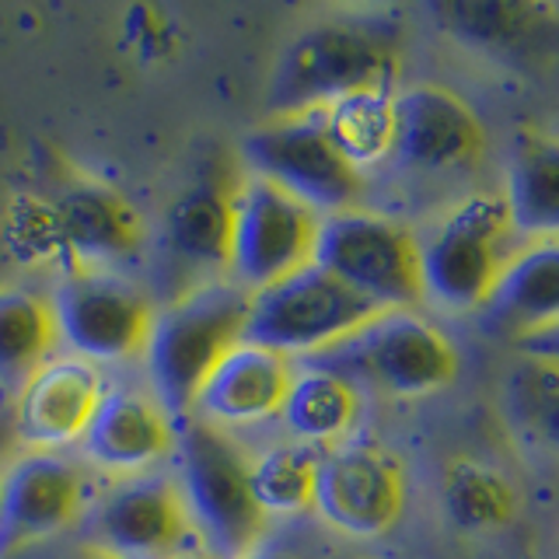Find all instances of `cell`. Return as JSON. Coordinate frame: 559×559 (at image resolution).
I'll use <instances>...</instances> for the list:
<instances>
[{"label":"cell","mask_w":559,"mask_h":559,"mask_svg":"<svg viewBox=\"0 0 559 559\" xmlns=\"http://www.w3.org/2000/svg\"><path fill=\"white\" fill-rule=\"evenodd\" d=\"M175 559H206L200 549H192V552H182V556H175Z\"/></svg>","instance_id":"d6a6232c"},{"label":"cell","mask_w":559,"mask_h":559,"mask_svg":"<svg viewBox=\"0 0 559 559\" xmlns=\"http://www.w3.org/2000/svg\"><path fill=\"white\" fill-rule=\"evenodd\" d=\"M444 32L472 46H514L528 35L549 28L556 11L549 4H514V0H454L437 4Z\"/></svg>","instance_id":"4316f807"},{"label":"cell","mask_w":559,"mask_h":559,"mask_svg":"<svg viewBox=\"0 0 559 559\" xmlns=\"http://www.w3.org/2000/svg\"><path fill=\"white\" fill-rule=\"evenodd\" d=\"M319 454L308 444L276 441L249 459L252 497L266 518H290L314 507V479H319Z\"/></svg>","instance_id":"484cf974"},{"label":"cell","mask_w":559,"mask_h":559,"mask_svg":"<svg viewBox=\"0 0 559 559\" xmlns=\"http://www.w3.org/2000/svg\"><path fill=\"white\" fill-rule=\"evenodd\" d=\"M245 314L249 290L227 276L175 294L165 308L154 311L140 360L147 371V389L175 419V427L192 416V402L217 360L245 340Z\"/></svg>","instance_id":"7a4b0ae2"},{"label":"cell","mask_w":559,"mask_h":559,"mask_svg":"<svg viewBox=\"0 0 559 559\" xmlns=\"http://www.w3.org/2000/svg\"><path fill=\"white\" fill-rule=\"evenodd\" d=\"M87 500L81 462L70 454L17 451L0 465V559L81 524Z\"/></svg>","instance_id":"4fadbf2b"},{"label":"cell","mask_w":559,"mask_h":559,"mask_svg":"<svg viewBox=\"0 0 559 559\" xmlns=\"http://www.w3.org/2000/svg\"><path fill=\"white\" fill-rule=\"evenodd\" d=\"M294 371L297 367L290 357L238 340L203 381L192 402V416L227 433L270 424V419H280Z\"/></svg>","instance_id":"e0dca14e"},{"label":"cell","mask_w":559,"mask_h":559,"mask_svg":"<svg viewBox=\"0 0 559 559\" xmlns=\"http://www.w3.org/2000/svg\"><path fill=\"white\" fill-rule=\"evenodd\" d=\"M241 157L249 175L290 192L319 217L354 210L364 192V175L332 144L322 112L266 119L245 133Z\"/></svg>","instance_id":"9c48e42d"},{"label":"cell","mask_w":559,"mask_h":559,"mask_svg":"<svg viewBox=\"0 0 559 559\" xmlns=\"http://www.w3.org/2000/svg\"><path fill=\"white\" fill-rule=\"evenodd\" d=\"M57 340L87 364H130L144 357L154 325L151 297L116 270L70 266L49 290Z\"/></svg>","instance_id":"ba28073f"},{"label":"cell","mask_w":559,"mask_h":559,"mask_svg":"<svg viewBox=\"0 0 559 559\" xmlns=\"http://www.w3.org/2000/svg\"><path fill=\"white\" fill-rule=\"evenodd\" d=\"M311 364L392 399H424L459 378V349L416 311H381Z\"/></svg>","instance_id":"277c9868"},{"label":"cell","mask_w":559,"mask_h":559,"mask_svg":"<svg viewBox=\"0 0 559 559\" xmlns=\"http://www.w3.org/2000/svg\"><path fill=\"white\" fill-rule=\"evenodd\" d=\"M395 147L392 157L416 171H459L479 162L486 130L472 105L441 84H413L392 95Z\"/></svg>","instance_id":"2e32d148"},{"label":"cell","mask_w":559,"mask_h":559,"mask_svg":"<svg viewBox=\"0 0 559 559\" xmlns=\"http://www.w3.org/2000/svg\"><path fill=\"white\" fill-rule=\"evenodd\" d=\"M245 559H301V556H294L287 549H273V546H259L255 552H249Z\"/></svg>","instance_id":"4dcf8cb0"},{"label":"cell","mask_w":559,"mask_h":559,"mask_svg":"<svg viewBox=\"0 0 559 559\" xmlns=\"http://www.w3.org/2000/svg\"><path fill=\"white\" fill-rule=\"evenodd\" d=\"M511 245L514 224L500 192L483 189L459 200L419 241L424 297L459 314L486 308L514 255Z\"/></svg>","instance_id":"5b68a950"},{"label":"cell","mask_w":559,"mask_h":559,"mask_svg":"<svg viewBox=\"0 0 559 559\" xmlns=\"http://www.w3.org/2000/svg\"><path fill=\"white\" fill-rule=\"evenodd\" d=\"M231 252V189L217 182H197L168 206L165 255L189 287L227 276Z\"/></svg>","instance_id":"d6986e66"},{"label":"cell","mask_w":559,"mask_h":559,"mask_svg":"<svg viewBox=\"0 0 559 559\" xmlns=\"http://www.w3.org/2000/svg\"><path fill=\"white\" fill-rule=\"evenodd\" d=\"M514 235L532 245L559 241V133L521 130L507 165V189L500 192Z\"/></svg>","instance_id":"ffe728a7"},{"label":"cell","mask_w":559,"mask_h":559,"mask_svg":"<svg viewBox=\"0 0 559 559\" xmlns=\"http://www.w3.org/2000/svg\"><path fill=\"white\" fill-rule=\"evenodd\" d=\"M314 266L332 273L378 311H413L424 301L416 235L371 210L354 206L322 217Z\"/></svg>","instance_id":"52a82bcc"},{"label":"cell","mask_w":559,"mask_h":559,"mask_svg":"<svg viewBox=\"0 0 559 559\" xmlns=\"http://www.w3.org/2000/svg\"><path fill=\"white\" fill-rule=\"evenodd\" d=\"M507 406L518 427L559 454V364L542 357H524L507 378Z\"/></svg>","instance_id":"83f0119b"},{"label":"cell","mask_w":559,"mask_h":559,"mask_svg":"<svg viewBox=\"0 0 559 559\" xmlns=\"http://www.w3.org/2000/svg\"><path fill=\"white\" fill-rule=\"evenodd\" d=\"M57 235L63 249L74 255V266L84 270H116L130 262L144 245V221L116 189L74 179L60 189L57 206Z\"/></svg>","instance_id":"ac0fdd59"},{"label":"cell","mask_w":559,"mask_h":559,"mask_svg":"<svg viewBox=\"0 0 559 559\" xmlns=\"http://www.w3.org/2000/svg\"><path fill=\"white\" fill-rule=\"evenodd\" d=\"M57 322L49 297L28 287H0V384H22L57 357Z\"/></svg>","instance_id":"603a6c76"},{"label":"cell","mask_w":559,"mask_h":559,"mask_svg":"<svg viewBox=\"0 0 559 559\" xmlns=\"http://www.w3.org/2000/svg\"><path fill=\"white\" fill-rule=\"evenodd\" d=\"M280 419H284L290 441L325 451L332 444L349 441L360 419V392L346 378L325 371L319 364H308L301 371H294Z\"/></svg>","instance_id":"7402d4cb"},{"label":"cell","mask_w":559,"mask_h":559,"mask_svg":"<svg viewBox=\"0 0 559 559\" xmlns=\"http://www.w3.org/2000/svg\"><path fill=\"white\" fill-rule=\"evenodd\" d=\"M325 130L340 154L360 175L389 162L395 147V105L392 92H360L322 109Z\"/></svg>","instance_id":"d4e9b609"},{"label":"cell","mask_w":559,"mask_h":559,"mask_svg":"<svg viewBox=\"0 0 559 559\" xmlns=\"http://www.w3.org/2000/svg\"><path fill=\"white\" fill-rule=\"evenodd\" d=\"M381 314L322 266H301L276 284L249 294L245 314V340L276 349L284 357H319L329 346L354 336Z\"/></svg>","instance_id":"8992f818"},{"label":"cell","mask_w":559,"mask_h":559,"mask_svg":"<svg viewBox=\"0 0 559 559\" xmlns=\"http://www.w3.org/2000/svg\"><path fill=\"white\" fill-rule=\"evenodd\" d=\"M175 430V419L151 389L109 381L78 451L102 476L127 479L171 462Z\"/></svg>","instance_id":"5bb4252c"},{"label":"cell","mask_w":559,"mask_h":559,"mask_svg":"<svg viewBox=\"0 0 559 559\" xmlns=\"http://www.w3.org/2000/svg\"><path fill=\"white\" fill-rule=\"evenodd\" d=\"M14 454H17V437H14L11 413H0V465H8Z\"/></svg>","instance_id":"f546056e"},{"label":"cell","mask_w":559,"mask_h":559,"mask_svg":"<svg viewBox=\"0 0 559 559\" xmlns=\"http://www.w3.org/2000/svg\"><path fill=\"white\" fill-rule=\"evenodd\" d=\"M171 476L179 483L186 514L206 559H245L266 538L249 479V454L235 433L189 416L175 430Z\"/></svg>","instance_id":"3957f363"},{"label":"cell","mask_w":559,"mask_h":559,"mask_svg":"<svg viewBox=\"0 0 559 559\" xmlns=\"http://www.w3.org/2000/svg\"><path fill=\"white\" fill-rule=\"evenodd\" d=\"M521 354L524 357H542V360H556L559 364V329L538 332L532 340H521Z\"/></svg>","instance_id":"f1b7e54d"},{"label":"cell","mask_w":559,"mask_h":559,"mask_svg":"<svg viewBox=\"0 0 559 559\" xmlns=\"http://www.w3.org/2000/svg\"><path fill=\"white\" fill-rule=\"evenodd\" d=\"M486 311L489 322L511 332L518 343L559 329V241L514 252Z\"/></svg>","instance_id":"44dd1931"},{"label":"cell","mask_w":559,"mask_h":559,"mask_svg":"<svg viewBox=\"0 0 559 559\" xmlns=\"http://www.w3.org/2000/svg\"><path fill=\"white\" fill-rule=\"evenodd\" d=\"M322 217L280 186L245 171L231 186V252L227 280L262 290L314 262Z\"/></svg>","instance_id":"30bf717a"},{"label":"cell","mask_w":559,"mask_h":559,"mask_svg":"<svg viewBox=\"0 0 559 559\" xmlns=\"http://www.w3.org/2000/svg\"><path fill=\"white\" fill-rule=\"evenodd\" d=\"M402 70L399 32L378 22H314L280 49L266 84V112H322L360 92H392Z\"/></svg>","instance_id":"6da1fadb"},{"label":"cell","mask_w":559,"mask_h":559,"mask_svg":"<svg viewBox=\"0 0 559 559\" xmlns=\"http://www.w3.org/2000/svg\"><path fill=\"white\" fill-rule=\"evenodd\" d=\"M81 524L84 546L116 559H175L200 549L171 468L109 479L102 493L87 500Z\"/></svg>","instance_id":"8fae6325"},{"label":"cell","mask_w":559,"mask_h":559,"mask_svg":"<svg viewBox=\"0 0 559 559\" xmlns=\"http://www.w3.org/2000/svg\"><path fill=\"white\" fill-rule=\"evenodd\" d=\"M314 514L349 538L389 535L406 511V472L378 441H343L319 454Z\"/></svg>","instance_id":"7c38bea8"},{"label":"cell","mask_w":559,"mask_h":559,"mask_svg":"<svg viewBox=\"0 0 559 559\" xmlns=\"http://www.w3.org/2000/svg\"><path fill=\"white\" fill-rule=\"evenodd\" d=\"M102 367L81 357L57 354L17 389L11 424L25 451L67 454L81 444L105 395Z\"/></svg>","instance_id":"9a60e30c"},{"label":"cell","mask_w":559,"mask_h":559,"mask_svg":"<svg viewBox=\"0 0 559 559\" xmlns=\"http://www.w3.org/2000/svg\"><path fill=\"white\" fill-rule=\"evenodd\" d=\"M74 559H116V556H109V552H102V549H95V546H84Z\"/></svg>","instance_id":"1f68e13d"},{"label":"cell","mask_w":559,"mask_h":559,"mask_svg":"<svg viewBox=\"0 0 559 559\" xmlns=\"http://www.w3.org/2000/svg\"><path fill=\"white\" fill-rule=\"evenodd\" d=\"M444 514L462 532H497L518 514V497L497 468L476 459H451L441 476Z\"/></svg>","instance_id":"cb8c5ba5"}]
</instances>
